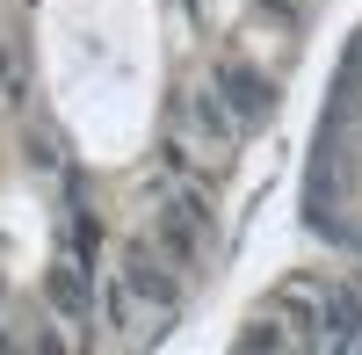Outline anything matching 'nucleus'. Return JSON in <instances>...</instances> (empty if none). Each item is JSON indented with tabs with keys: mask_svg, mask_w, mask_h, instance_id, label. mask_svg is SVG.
Returning a JSON list of instances; mask_svg holds the SVG:
<instances>
[{
	"mask_svg": "<svg viewBox=\"0 0 362 355\" xmlns=\"http://www.w3.org/2000/svg\"><path fill=\"white\" fill-rule=\"evenodd\" d=\"M124 283H131V298H145L160 319H174V305H181V298H174V276L160 269V254L145 247V240H138V247H124Z\"/></svg>",
	"mask_w": 362,
	"mask_h": 355,
	"instance_id": "1",
	"label": "nucleus"
},
{
	"mask_svg": "<svg viewBox=\"0 0 362 355\" xmlns=\"http://www.w3.org/2000/svg\"><path fill=\"white\" fill-rule=\"evenodd\" d=\"M319 341H334V348H355L362 341V298H355V290H334V298H326L319 305Z\"/></svg>",
	"mask_w": 362,
	"mask_h": 355,
	"instance_id": "2",
	"label": "nucleus"
},
{
	"mask_svg": "<svg viewBox=\"0 0 362 355\" xmlns=\"http://www.w3.org/2000/svg\"><path fill=\"white\" fill-rule=\"evenodd\" d=\"M218 80H225V95H232V109H239V124H261V116H268V80H261V73L225 66Z\"/></svg>",
	"mask_w": 362,
	"mask_h": 355,
	"instance_id": "3",
	"label": "nucleus"
},
{
	"mask_svg": "<svg viewBox=\"0 0 362 355\" xmlns=\"http://www.w3.org/2000/svg\"><path fill=\"white\" fill-rule=\"evenodd\" d=\"M51 298L66 319H87V290H80V269H51Z\"/></svg>",
	"mask_w": 362,
	"mask_h": 355,
	"instance_id": "4",
	"label": "nucleus"
}]
</instances>
